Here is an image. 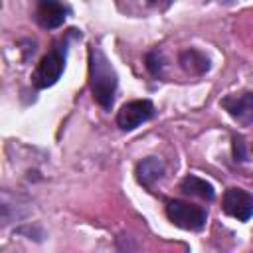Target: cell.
I'll return each instance as SVG.
<instances>
[{
    "mask_svg": "<svg viewBox=\"0 0 253 253\" xmlns=\"http://www.w3.org/2000/svg\"><path fill=\"white\" fill-rule=\"evenodd\" d=\"M119 87V75L99 45L89 47V89L99 107L111 111Z\"/></svg>",
    "mask_w": 253,
    "mask_h": 253,
    "instance_id": "cell-1",
    "label": "cell"
},
{
    "mask_svg": "<svg viewBox=\"0 0 253 253\" xmlns=\"http://www.w3.org/2000/svg\"><path fill=\"white\" fill-rule=\"evenodd\" d=\"M75 34H77V30H69L65 34V38H61L57 43H53V47L47 53L42 55L36 69L32 71V85L36 89H47L59 81V77L65 69V59H67V51H69V38Z\"/></svg>",
    "mask_w": 253,
    "mask_h": 253,
    "instance_id": "cell-2",
    "label": "cell"
},
{
    "mask_svg": "<svg viewBox=\"0 0 253 253\" xmlns=\"http://www.w3.org/2000/svg\"><path fill=\"white\" fill-rule=\"evenodd\" d=\"M166 217L180 229L186 231H200L206 225L208 211L202 206H194L184 200H166Z\"/></svg>",
    "mask_w": 253,
    "mask_h": 253,
    "instance_id": "cell-3",
    "label": "cell"
},
{
    "mask_svg": "<svg viewBox=\"0 0 253 253\" xmlns=\"http://www.w3.org/2000/svg\"><path fill=\"white\" fill-rule=\"evenodd\" d=\"M154 117V105L148 99H134L125 103L117 113V126L121 130H134Z\"/></svg>",
    "mask_w": 253,
    "mask_h": 253,
    "instance_id": "cell-4",
    "label": "cell"
},
{
    "mask_svg": "<svg viewBox=\"0 0 253 253\" xmlns=\"http://www.w3.org/2000/svg\"><path fill=\"white\" fill-rule=\"evenodd\" d=\"M221 210L237 221H249L253 215V194L243 188H227L221 198Z\"/></svg>",
    "mask_w": 253,
    "mask_h": 253,
    "instance_id": "cell-5",
    "label": "cell"
},
{
    "mask_svg": "<svg viewBox=\"0 0 253 253\" xmlns=\"http://www.w3.org/2000/svg\"><path fill=\"white\" fill-rule=\"evenodd\" d=\"M71 14V8L63 2H55V0H42L36 6L34 12V20L38 22L40 28L43 30H55L59 26H63L65 18Z\"/></svg>",
    "mask_w": 253,
    "mask_h": 253,
    "instance_id": "cell-6",
    "label": "cell"
},
{
    "mask_svg": "<svg viewBox=\"0 0 253 253\" xmlns=\"http://www.w3.org/2000/svg\"><path fill=\"white\" fill-rule=\"evenodd\" d=\"M219 105L229 113L231 119H235L241 125H253V91H241V93H229L225 95Z\"/></svg>",
    "mask_w": 253,
    "mask_h": 253,
    "instance_id": "cell-7",
    "label": "cell"
},
{
    "mask_svg": "<svg viewBox=\"0 0 253 253\" xmlns=\"http://www.w3.org/2000/svg\"><path fill=\"white\" fill-rule=\"evenodd\" d=\"M134 176H136V182L142 188L152 190V186L164 176V162L160 158H156V156H146L140 162H136Z\"/></svg>",
    "mask_w": 253,
    "mask_h": 253,
    "instance_id": "cell-8",
    "label": "cell"
},
{
    "mask_svg": "<svg viewBox=\"0 0 253 253\" xmlns=\"http://www.w3.org/2000/svg\"><path fill=\"white\" fill-rule=\"evenodd\" d=\"M178 63H180V67H182L186 73H190V75H198V77L204 75V73H208L210 67H211L210 57H208L204 51L196 49V47H190V49L180 51V55H178Z\"/></svg>",
    "mask_w": 253,
    "mask_h": 253,
    "instance_id": "cell-9",
    "label": "cell"
},
{
    "mask_svg": "<svg viewBox=\"0 0 253 253\" xmlns=\"http://www.w3.org/2000/svg\"><path fill=\"white\" fill-rule=\"evenodd\" d=\"M180 190H182L184 194H188V196H196V198H202V200H206V202H211V200L215 198L213 186H211L208 180H204V178H200V176H196V174H188V176L180 182Z\"/></svg>",
    "mask_w": 253,
    "mask_h": 253,
    "instance_id": "cell-10",
    "label": "cell"
},
{
    "mask_svg": "<svg viewBox=\"0 0 253 253\" xmlns=\"http://www.w3.org/2000/svg\"><path fill=\"white\" fill-rule=\"evenodd\" d=\"M144 61H146V69H148V73L152 77H162L164 67H166V57H164V53L160 49L148 51L146 57H144Z\"/></svg>",
    "mask_w": 253,
    "mask_h": 253,
    "instance_id": "cell-11",
    "label": "cell"
},
{
    "mask_svg": "<svg viewBox=\"0 0 253 253\" xmlns=\"http://www.w3.org/2000/svg\"><path fill=\"white\" fill-rule=\"evenodd\" d=\"M233 158L239 160V162H245V160H247L245 140H243V136H239V134L233 136Z\"/></svg>",
    "mask_w": 253,
    "mask_h": 253,
    "instance_id": "cell-12",
    "label": "cell"
}]
</instances>
